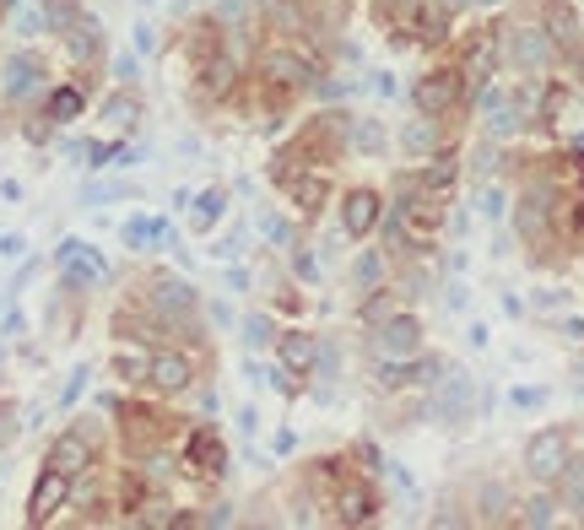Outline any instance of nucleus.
<instances>
[{
	"label": "nucleus",
	"mask_w": 584,
	"mask_h": 530,
	"mask_svg": "<svg viewBox=\"0 0 584 530\" xmlns=\"http://www.w3.org/2000/svg\"><path fill=\"white\" fill-rule=\"evenodd\" d=\"M563 466H568V433L563 428H547L525 444V471L536 476V482H557Z\"/></svg>",
	"instance_id": "obj_3"
},
{
	"label": "nucleus",
	"mask_w": 584,
	"mask_h": 530,
	"mask_svg": "<svg viewBox=\"0 0 584 530\" xmlns=\"http://www.w3.org/2000/svg\"><path fill=\"white\" fill-rule=\"evenodd\" d=\"M260 76L271 82L276 92H303L314 82V71H309V60H298V55H287V49H271V55L260 60Z\"/></svg>",
	"instance_id": "obj_11"
},
{
	"label": "nucleus",
	"mask_w": 584,
	"mask_h": 530,
	"mask_svg": "<svg viewBox=\"0 0 584 530\" xmlns=\"http://www.w3.org/2000/svg\"><path fill=\"white\" fill-rule=\"evenodd\" d=\"M374 352L379 363H401V357L422 352V320L417 314H390V320L374 325Z\"/></svg>",
	"instance_id": "obj_1"
},
{
	"label": "nucleus",
	"mask_w": 584,
	"mask_h": 530,
	"mask_svg": "<svg viewBox=\"0 0 584 530\" xmlns=\"http://www.w3.org/2000/svg\"><path fill=\"white\" fill-rule=\"evenodd\" d=\"M509 60L520 65V71H552L557 65V44L547 28H514L509 33Z\"/></svg>",
	"instance_id": "obj_5"
},
{
	"label": "nucleus",
	"mask_w": 584,
	"mask_h": 530,
	"mask_svg": "<svg viewBox=\"0 0 584 530\" xmlns=\"http://www.w3.org/2000/svg\"><path fill=\"white\" fill-rule=\"evenodd\" d=\"M482 211H487V217H503V195L487 190V195H482Z\"/></svg>",
	"instance_id": "obj_37"
},
{
	"label": "nucleus",
	"mask_w": 584,
	"mask_h": 530,
	"mask_svg": "<svg viewBox=\"0 0 584 530\" xmlns=\"http://www.w3.org/2000/svg\"><path fill=\"white\" fill-rule=\"evenodd\" d=\"M493 71H498V38L476 33L466 44V55H460V98H476V92L493 82Z\"/></svg>",
	"instance_id": "obj_2"
},
{
	"label": "nucleus",
	"mask_w": 584,
	"mask_h": 530,
	"mask_svg": "<svg viewBox=\"0 0 584 530\" xmlns=\"http://www.w3.org/2000/svg\"><path fill=\"white\" fill-rule=\"evenodd\" d=\"M152 309L163 314V320H190L195 314V287L163 276V282H152Z\"/></svg>",
	"instance_id": "obj_12"
},
{
	"label": "nucleus",
	"mask_w": 584,
	"mask_h": 530,
	"mask_svg": "<svg viewBox=\"0 0 584 530\" xmlns=\"http://www.w3.org/2000/svg\"><path fill=\"white\" fill-rule=\"evenodd\" d=\"M65 49H71L76 65H92V60L103 55V28L92 17H76L71 28H65Z\"/></svg>",
	"instance_id": "obj_16"
},
{
	"label": "nucleus",
	"mask_w": 584,
	"mask_h": 530,
	"mask_svg": "<svg viewBox=\"0 0 584 530\" xmlns=\"http://www.w3.org/2000/svg\"><path fill=\"white\" fill-rule=\"evenodd\" d=\"M103 119H109L114 130H130V125H136V119H141V103L130 98V92H114V98L103 103Z\"/></svg>",
	"instance_id": "obj_24"
},
{
	"label": "nucleus",
	"mask_w": 584,
	"mask_h": 530,
	"mask_svg": "<svg viewBox=\"0 0 584 530\" xmlns=\"http://www.w3.org/2000/svg\"><path fill=\"white\" fill-rule=\"evenodd\" d=\"M76 114H82V87H55V92H49L44 119H55V125H71Z\"/></svg>",
	"instance_id": "obj_22"
},
{
	"label": "nucleus",
	"mask_w": 584,
	"mask_h": 530,
	"mask_svg": "<svg viewBox=\"0 0 584 530\" xmlns=\"http://www.w3.org/2000/svg\"><path fill=\"white\" fill-rule=\"evenodd\" d=\"M22 249H28V244H22V238H17V233H0V255H11V260H17V255H22Z\"/></svg>",
	"instance_id": "obj_36"
},
{
	"label": "nucleus",
	"mask_w": 584,
	"mask_h": 530,
	"mask_svg": "<svg viewBox=\"0 0 584 530\" xmlns=\"http://www.w3.org/2000/svg\"><path fill=\"white\" fill-rule=\"evenodd\" d=\"M152 238H163V222H146V217H136V222H130V228H125V244H152Z\"/></svg>",
	"instance_id": "obj_32"
},
{
	"label": "nucleus",
	"mask_w": 584,
	"mask_h": 530,
	"mask_svg": "<svg viewBox=\"0 0 584 530\" xmlns=\"http://www.w3.org/2000/svg\"><path fill=\"white\" fill-rule=\"evenodd\" d=\"M201 76H206V82H201L206 98H228L233 82H238V65H233V55H206Z\"/></svg>",
	"instance_id": "obj_19"
},
{
	"label": "nucleus",
	"mask_w": 584,
	"mask_h": 530,
	"mask_svg": "<svg viewBox=\"0 0 584 530\" xmlns=\"http://www.w3.org/2000/svg\"><path fill=\"white\" fill-rule=\"evenodd\" d=\"M379 217H384L379 190H352L347 201H341V228H347V238H368L379 228Z\"/></svg>",
	"instance_id": "obj_9"
},
{
	"label": "nucleus",
	"mask_w": 584,
	"mask_h": 530,
	"mask_svg": "<svg viewBox=\"0 0 584 530\" xmlns=\"http://www.w3.org/2000/svg\"><path fill=\"white\" fill-rule=\"evenodd\" d=\"M401 147H406V152H428V157L438 152V136H433V119H428V114L411 119V125L401 130Z\"/></svg>",
	"instance_id": "obj_25"
},
{
	"label": "nucleus",
	"mask_w": 584,
	"mask_h": 530,
	"mask_svg": "<svg viewBox=\"0 0 584 530\" xmlns=\"http://www.w3.org/2000/svg\"><path fill=\"white\" fill-rule=\"evenodd\" d=\"M92 460H98V449H92L87 433H60V439L49 444V460H44V466H55L60 476H71V482H76V476L92 471Z\"/></svg>",
	"instance_id": "obj_8"
},
{
	"label": "nucleus",
	"mask_w": 584,
	"mask_h": 530,
	"mask_svg": "<svg viewBox=\"0 0 584 530\" xmlns=\"http://www.w3.org/2000/svg\"><path fill=\"white\" fill-rule=\"evenodd\" d=\"M417 184H422L428 195H433V190H449V184H455V163H449L444 152H433V168H428V174H422Z\"/></svg>",
	"instance_id": "obj_30"
},
{
	"label": "nucleus",
	"mask_w": 584,
	"mask_h": 530,
	"mask_svg": "<svg viewBox=\"0 0 584 530\" xmlns=\"http://www.w3.org/2000/svg\"><path fill=\"white\" fill-rule=\"evenodd\" d=\"M60 271H65V287H98L109 276V265L98 260V249H87L82 238H65L60 244Z\"/></svg>",
	"instance_id": "obj_6"
},
{
	"label": "nucleus",
	"mask_w": 584,
	"mask_h": 530,
	"mask_svg": "<svg viewBox=\"0 0 584 530\" xmlns=\"http://www.w3.org/2000/svg\"><path fill=\"white\" fill-rule=\"evenodd\" d=\"M482 520H509V509H514V498H509V487H498V482H487L482 487Z\"/></svg>",
	"instance_id": "obj_26"
},
{
	"label": "nucleus",
	"mask_w": 584,
	"mask_h": 530,
	"mask_svg": "<svg viewBox=\"0 0 584 530\" xmlns=\"http://www.w3.org/2000/svg\"><path fill=\"white\" fill-rule=\"evenodd\" d=\"M374 514H379V498H374V487H363V482H347L336 493V520L341 525H374Z\"/></svg>",
	"instance_id": "obj_13"
},
{
	"label": "nucleus",
	"mask_w": 584,
	"mask_h": 530,
	"mask_svg": "<svg viewBox=\"0 0 584 530\" xmlns=\"http://www.w3.org/2000/svg\"><path fill=\"white\" fill-rule=\"evenodd\" d=\"M222 206H228V195H222V190H206L201 201H195V217H190V222H195V228H201V233H206V228H217Z\"/></svg>",
	"instance_id": "obj_28"
},
{
	"label": "nucleus",
	"mask_w": 584,
	"mask_h": 530,
	"mask_svg": "<svg viewBox=\"0 0 584 530\" xmlns=\"http://www.w3.org/2000/svg\"><path fill=\"white\" fill-rule=\"evenodd\" d=\"M244 341H249V347H265V341H271V320H265V314H249V320H244Z\"/></svg>",
	"instance_id": "obj_34"
},
{
	"label": "nucleus",
	"mask_w": 584,
	"mask_h": 530,
	"mask_svg": "<svg viewBox=\"0 0 584 530\" xmlns=\"http://www.w3.org/2000/svg\"><path fill=\"white\" fill-rule=\"evenodd\" d=\"M190 466L201 476H222V471H228V449H222V439L211 428L190 433Z\"/></svg>",
	"instance_id": "obj_15"
},
{
	"label": "nucleus",
	"mask_w": 584,
	"mask_h": 530,
	"mask_svg": "<svg viewBox=\"0 0 584 530\" xmlns=\"http://www.w3.org/2000/svg\"><path fill=\"white\" fill-rule=\"evenodd\" d=\"M552 520H557V503L552 498H530L525 514H520V525H552Z\"/></svg>",
	"instance_id": "obj_31"
},
{
	"label": "nucleus",
	"mask_w": 584,
	"mask_h": 530,
	"mask_svg": "<svg viewBox=\"0 0 584 530\" xmlns=\"http://www.w3.org/2000/svg\"><path fill=\"white\" fill-rule=\"evenodd\" d=\"M276 357H282V368H292V374H314L320 341H314L309 330H287V336H276Z\"/></svg>",
	"instance_id": "obj_14"
},
{
	"label": "nucleus",
	"mask_w": 584,
	"mask_h": 530,
	"mask_svg": "<svg viewBox=\"0 0 584 530\" xmlns=\"http://www.w3.org/2000/svg\"><path fill=\"white\" fill-rule=\"evenodd\" d=\"M557 482H563V498L584 514V455H579V460L568 455V466H563V476H557Z\"/></svg>",
	"instance_id": "obj_27"
},
{
	"label": "nucleus",
	"mask_w": 584,
	"mask_h": 530,
	"mask_svg": "<svg viewBox=\"0 0 584 530\" xmlns=\"http://www.w3.org/2000/svg\"><path fill=\"white\" fill-rule=\"evenodd\" d=\"M466 412H471V379L460 374V379H449L444 395L433 401V417H466Z\"/></svg>",
	"instance_id": "obj_20"
},
{
	"label": "nucleus",
	"mask_w": 584,
	"mask_h": 530,
	"mask_svg": "<svg viewBox=\"0 0 584 530\" xmlns=\"http://www.w3.org/2000/svg\"><path fill=\"white\" fill-rule=\"evenodd\" d=\"M76 17H82V0H44V22H49L55 33H65Z\"/></svg>",
	"instance_id": "obj_29"
},
{
	"label": "nucleus",
	"mask_w": 584,
	"mask_h": 530,
	"mask_svg": "<svg viewBox=\"0 0 584 530\" xmlns=\"http://www.w3.org/2000/svg\"><path fill=\"white\" fill-rule=\"evenodd\" d=\"M541 28L552 33V44L557 49H574L579 44V17H574V6H563V0H547V11H541Z\"/></svg>",
	"instance_id": "obj_18"
},
{
	"label": "nucleus",
	"mask_w": 584,
	"mask_h": 530,
	"mask_svg": "<svg viewBox=\"0 0 584 530\" xmlns=\"http://www.w3.org/2000/svg\"><path fill=\"white\" fill-rule=\"evenodd\" d=\"M287 190H292V201H298L303 217H320V206L330 201V179H320V174H292Z\"/></svg>",
	"instance_id": "obj_17"
},
{
	"label": "nucleus",
	"mask_w": 584,
	"mask_h": 530,
	"mask_svg": "<svg viewBox=\"0 0 584 530\" xmlns=\"http://www.w3.org/2000/svg\"><path fill=\"white\" fill-rule=\"evenodd\" d=\"M374 282H384V260L363 255V260H357V287H374Z\"/></svg>",
	"instance_id": "obj_33"
},
{
	"label": "nucleus",
	"mask_w": 584,
	"mask_h": 530,
	"mask_svg": "<svg viewBox=\"0 0 584 530\" xmlns=\"http://www.w3.org/2000/svg\"><path fill=\"white\" fill-rule=\"evenodd\" d=\"M38 87V60L33 55H11L6 60V98H22V92Z\"/></svg>",
	"instance_id": "obj_21"
},
{
	"label": "nucleus",
	"mask_w": 584,
	"mask_h": 530,
	"mask_svg": "<svg viewBox=\"0 0 584 530\" xmlns=\"http://www.w3.org/2000/svg\"><path fill=\"white\" fill-rule=\"evenodd\" d=\"M146 384L179 395V390H190L195 384V363L184 352H152V363H146Z\"/></svg>",
	"instance_id": "obj_10"
},
{
	"label": "nucleus",
	"mask_w": 584,
	"mask_h": 530,
	"mask_svg": "<svg viewBox=\"0 0 584 530\" xmlns=\"http://www.w3.org/2000/svg\"><path fill=\"white\" fill-rule=\"evenodd\" d=\"M65 498H71V476L44 466V476L33 482V498H28V525H49L55 520V509H65Z\"/></svg>",
	"instance_id": "obj_7"
},
{
	"label": "nucleus",
	"mask_w": 584,
	"mask_h": 530,
	"mask_svg": "<svg viewBox=\"0 0 584 530\" xmlns=\"http://www.w3.org/2000/svg\"><path fill=\"white\" fill-rule=\"evenodd\" d=\"M411 103H417V114H449L460 103V71H428V76H417V87H411Z\"/></svg>",
	"instance_id": "obj_4"
},
{
	"label": "nucleus",
	"mask_w": 584,
	"mask_h": 530,
	"mask_svg": "<svg viewBox=\"0 0 584 530\" xmlns=\"http://www.w3.org/2000/svg\"><path fill=\"white\" fill-rule=\"evenodd\" d=\"M579 65H584V60H579Z\"/></svg>",
	"instance_id": "obj_38"
},
{
	"label": "nucleus",
	"mask_w": 584,
	"mask_h": 530,
	"mask_svg": "<svg viewBox=\"0 0 584 530\" xmlns=\"http://www.w3.org/2000/svg\"><path fill=\"white\" fill-rule=\"evenodd\" d=\"M514 125H520V98H487V130L509 136Z\"/></svg>",
	"instance_id": "obj_23"
},
{
	"label": "nucleus",
	"mask_w": 584,
	"mask_h": 530,
	"mask_svg": "<svg viewBox=\"0 0 584 530\" xmlns=\"http://www.w3.org/2000/svg\"><path fill=\"white\" fill-rule=\"evenodd\" d=\"M146 363H152V357H130V352H119V357H114V368H119L125 379H146Z\"/></svg>",
	"instance_id": "obj_35"
}]
</instances>
